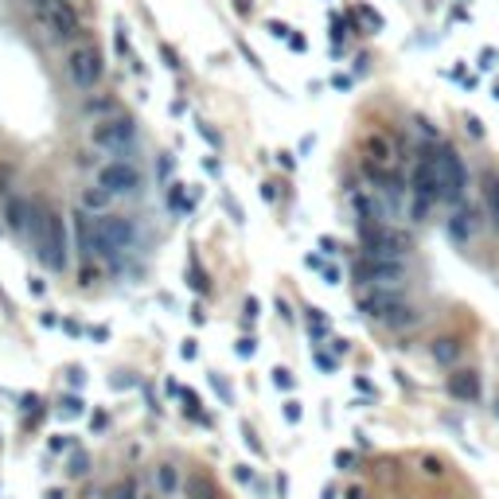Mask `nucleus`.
<instances>
[{"label": "nucleus", "instance_id": "b1692460", "mask_svg": "<svg viewBox=\"0 0 499 499\" xmlns=\"http://www.w3.org/2000/svg\"><path fill=\"white\" fill-rule=\"evenodd\" d=\"M480 67H484V70H491V67H496V51H480Z\"/></svg>", "mask_w": 499, "mask_h": 499}, {"label": "nucleus", "instance_id": "4468645a", "mask_svg": "<svg viewBox=\"0 0 499 499\" xmlns=\"http://www.w3.org/2000/svg\"><path fill=\"white\" fill-rule=\"evenodd\" d=\"M109 207H113V196H109L106 187H82L79 191V211H86V215H109Z\"/></svg>", "mask_w": 499, "mask_h": 499}, {"label": "nucleus", "instance_id": "a878e982", "mask_svg": "<svg viewBox=\"0 0 499 499\" xmlns=\"http://www.w3.org/2000/svg\"><path fill=\"white\" fill-rule=\"evenodd\" d=\"M324 281L335 285V281H340V269H335V265H328V269H324Z\"/></svg>", "mask_w": 499, "mask_h": 499}, {"label": "nucleus", "instance_id": "4be33fe9", "mask_svg": "<svg viewBox=\"0 0 499 499\" xmlns=\"http://www.w3.org/2000/svg\"><path fill=\"white\" fill-rule=\"evenodd\" d=\"M109 499H133V484H129V480L125 484H118V488L109 491Z\"/></svg>", "mask_w": 499, "mask_h": 499}, {"label": "nucleus", "instance_id": "a211bd4d", "mask_svg": "<svg viewBox=\"0 0 499 499\" xmlns=\"http://www.w3.org/2000/svg\"><path fill=\"white\" fill-rule=\"evenodd\" d=\"M82 113H86V118H109V113H121V109H118V98H109V94H106V98H94V102H86V106H82Z\"/></svg>", "mask_w": 499, "mask_h": 499}, {"label": "nucleus", "instance_id": "ddd939ff", "mask_svg": "<svg viewBox=\"0 0 499 499\" xmlns=\"http://www.w3.org/2000/svg\"><path fill=\"white\" fill-rule=\"evenodd\" d=\"M74 246H79L82 258H98V215H86V211H74Z\"/></svg>", "mask_w": 499, "mask_h": 499}, {"label": "nucleus", "instance_id": "39448f33", "mask_svg": "<svg viewBox=\"0 0 499 499\" xmlns=\"http://www.w3.org/2000/svg\"><path fill=\"white\" fill-rule=\"evenodd\" d=\"M359 304L374 316V320H382L386 328H398V332H406V328L418 324V308H413L402 293H379V289H371V293H363Z\"/></svg>", "mask_w": 499, "mask_h": 499}, {"label": "nucleus", "instance_id": "9b49d317", "mask_svg": "<svg viewBox=\"0 0 499 499\" xmlns=\"http://www.w3.org/2000/svg\"><path fill=\"white\" fill-rule=\"evenodd\" d=\"M35 215H40V207L31 203L28 196H8L4 199V223H8L16 235H31V230H35Z\"/></svg>", "mask_w": 499, "mask_h": 499}, {"label": "nucleus", "instance_id": "c85d7f7f", "mask_svg": "<svg viewBox=\"0 0 499 499\" xmlns=\"http://www.w3.org/2000/svg\"><path fill=\"white\" fill-rule=\"evenodd\" d=\"M31 4H51V0H31Z\"/></svg>", "mask_w": 499, "mask_h": 499}, {"label": "nucleus", "instance_id": "bb28decb", "mask_svg": "<svg viewBox=\"0 0 499 499\" xmlns=\"http://www.w3.org/2000/svg\"><path fill=\"white\" fill-rule=\"evenodd\" d=\"M262 199H269V203H274V199H277V187H274V184H262Z\"/></svg>", "mask_w": 499, "mask_h": 499}, {"label": "nucleus", "instance_id": "f03ea898", "mask_svg": "<svg viewBox=\"0 0 499 499\" xmlns=\"http://www.w3.org/2000/svg\"><path fill=\"white\" fill-rule=\"evenodd\" d=\"M90 145L109 152L121 164H133V157H137V121H133V113H109V118L94 121Z\"/></svg>", "mask_w": 499, "mask_h": 499}, {"label": "nucleus", "instance_id": "7c9ffc66", "mask_svg": "<svg viewBox=\"0 0 499 499\" xmlns=\"http://www.w3.org/2000/svg\"><path fill=\"white\" fill-rule=\"evenodd\" d=\"M496 413H499V406H496Z\"/></svg>", "mask_w": 499, "mask_h": 499}, {"label": "nucleus", "instance_id": "412c9836", "mask_svg": "<svg viewBox=\"0 0 499 499\" xmlns=\"http://www.w3.org/2000/svg\"><path fill=\"white\" fill-rule=\"evenodd\" d=\"M187 491H191V499H211V488H207L199 476H191V484H187Z\"/></svg>", "mask_w": 499, "mask_h": 499}, {"label": "nucleus", "instance_id": "1a4fd4ad", "mask_svg": "<svg viewBox=\"0 0 499 499\" xmlns=\"http://www.w3.org/2000/svg\"><path fill=\"white\" fill-rule=\"evenodd\" d=\"M98 187H106L113 199H133L145 191V172L137 164H121V160H109L106 168H98Z\"/></svg>", "mask_w": 499, "mask_h": 499}, {"label": "nucleus", "instance_id": "f8f14e48", "mask_svg": "<svg viewBox=\"0 0 499 499\" xmlns=\"http://www.w3.org/2000/svg\"><path fill=\"white\" fill-rule=\"evenodd\" d=\"M351 207H355V215H359V223H390L382 199L374 196V187H355V191H351Z\"/></svg>", "mask_w": 499, "mask_h": 499}, {"label": "nucleus", "instance_id": "cd10ccee", "mask_svg": "<svg viewBox=\"0 0 499 499\" xmlns=\"http://www.w3.org/2000/svg\"><path fill=\"white\" fill-rule=\"evenodd\" d=\"M70 472H74V476H82V472H86V457H74V468H70Z\"/></svg>", "mask_w": 499, "mask_h": 499}, {"label": "nucleus", "instance_id": "7ed1b4c3", "mask_svg": "<svg viewBox=\"0 0 499 499\" xmlns=\"http://www.w3.org/2000/svg\"><path fill=\"white\" fill-rule=\"evenodd\" d=\"M363 258H382V262H402L410 254V238L394 230L390 223H359Z\"/></svg>", "mask_w": 499, "mask_h": 499}, {"label": "nucleus", "instance_id": "5701e85b", "mask_svg": "<svg viewBox=\"0 0 499 499\" xmlns=\"http://www.w3.org/2000/svg\"><path fill=\"white\" fill-rule=\"evenodd\" d=\"M265 28H269V31H274V35H277V40H289V35H293V31H289V28H285V24H281V20H269V24H265Z\"/></svg>", "mask_w": 499, "mask_h": 499}, {"label": "nucleus", "instance_id": "f3484780", "mask_svg": "<svg viewBox=\"0 0 499 499\" xmlns=\"http://www.w3.org/2000/svg\"><path fill=\"white\" fill-rule=\"evenodd\" d=\"M472 230H476V219H472L468 207H457V215L449 219V238H457V242H468Z\"/></svg>", "mask_w": 499, "mask_h": 499}, {"label": "nucleus", "instance_id": "2eb2a0df", "mask_svg": "<svg viewBox=\"0 0 499 499\" xmlns=\"http://www.w3.org/2000/svg\"><path fill=\"white\" fill-rule=\"evenodd\" d=\"M449 394L452 398H460V402H476L480 394V374L476 371H457V374H449Z\"/></svg>", "mask_w": 499, "mask_h": 499}, {"label": "nucleus", "instance_id": "dca6fc26", "mask_svg": "<svg viewBox=\"0 0 499 499\" xmlns=\"http://www.w3.org/2000/svg\"><path fill=\"white\" fill-rule=\"evenodd\" d=\"M484 211L499 230V172H484Z\"/></svg>", "mask_w": 499, "mask_h": 499}, {"label": "nucleus", "instance_id": "423d86ee", "mask_svg": "<svg viewBox=\"0 0 499 499\" xmlns=\"http://www.w3.org/2000/svg\"><path fill=\"white\" fill-rule=\"evenodd\" d=\"M437 152V184H441V203L460 207L464 203V191H468V168L460 160L457 148L449 145H433Z\"/></svg>", "mask_w": 499, "mask_h": 499}, {"label": "nucleus", "instance_id": "20e7f679", "mask_svg": "<svg viewBox=\"0 0 499 499\" xmlns=\"http://www.w3.org/2000/svg\"><path fill=\"white\" fill-rule=\"evenodd\" d=\"M67 79H70V86H79V90H94L102 79H106V51H102L98 43H90V40H82L79 47H70Z\"/></svg>", "mask_w": 499, "mask_h": 499}, {"label": "nucleus", "instance_id": "393cba45", "mask_svg": "<svg viewBox=\"0 0 499 499\" xmlns=\"http://www.w3.org/2000/svg\"><path fill=\"white\" fill-rule=\"evenodd\" d=\"M199 133H203V137L211 141V145H215V148L223 145V141H219V133H215V129H211V125H203V121H199Z\"/></svg>", "mask_w": 499, "mask_h": 499}, {"label": "nucleus", "instance_id": "6ab92c4d", "mask_svg": "<svg viewBox=\"0 0 499 499\" xmlns=\"http://www.w3.org/2000/svg\"><path fill=\"white\" fill-rule=\"evenodd\" d=\"M433 359H437L441 367H452V363L460 359V347H457V340H437V343H433Z\"/></svg>", "mask_w": 499, "mask_h": 499}, {"label": "nucleus", "instance_id": "f257e3e1", "mask_svg": "<svg viewBox=\"0 0 499 499\" xmlns=\"http://www.w3.org/2000/svg\"><path fill=\"white\" fill-rule=\"evenodd\" d=\"M31 238H35V254H40V262L47 265L51 274H63L70 265V238H67V219L59 215V211H40L35 215V230H31Z\"/></svg>", "mask_w": 499, "mask_h": 499}, {"label": "nucleus", "instance_id": "0eeeda50", "mask_svg": "<svg viewBox=\"0 0 499 499\" xmlns=\"http://www.w3.org/2000/svg\"><path fill=\"white\" fill-rule=\"evenodd\" d=\"M133 246H137V226L125 215H98V258L121 262L125 254H133Z\"/></svg>", "mask_w": 499, "mask_h": 499}, {"label": "nucleus", "instance_id": "6e6552de", "mask_svg": "<svg viewBox=\"0 0 499 499\" xmlns=\"http://www.w3.org/2000/svg\"><path fill=\"white\" fill-rule=\"evenodd\" d=\"M35 20H40V28L47 31L55 43H74V47H79L82 20H79V12H74V4H63V0L35 4Z\"/></svg>", "mask_w": 499, "mask_h": 499}, {"label": "nucleus", "instance_id": "9d476101", "mask_svg": "<svg viewBox=\"0 0 499 499\" xmlns=\"http://www.w3.org/2000/svg\"><path fill=\"white\" fill-rule=\"evenodd\" d=\"M355 277H359L367 289L398 293L402 281H406V265L402 262H382V258H363V262H355Z\"/></svg>", "mask_w": 499, "mask_h": 499}, {"label": "nucleus", "instance_id": "c756f323", "mask_svg": "<svg viewBox=\"0 0 499 499\" xmlns=\"http://www.w3.org/2000/svg\"><path fill=\"white\" fill-rule=\"evenodd\" d=\"M63 4H70V0H63Z\"/></svg>", "mask_w": 499, "mask_h": 499}, {"label": "nucleus", "instance_id": "aec40b11", "mask_svg": "<svg viewBox=\"0 0 499 499\" xmlns=\"http://www.w3.org/2000/svg\"><path fill=\"white\" fill-rule=\"evenodd\" d=\"M157 480H160V491H176V488H180L176 468H160V472H157Z\"/></svg>", "mask_w": 499, "mask_h": 499}]
</instances>
